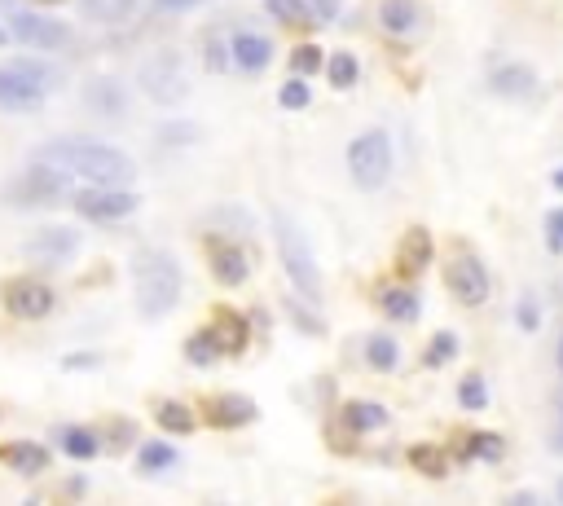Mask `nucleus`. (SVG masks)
Segmentation results:
<instances>
[{"label":"nucleus","mask_w":563,"mask_h":506,"mask_svg":"<svg viewBox=\"0 0 563 506\" xmlns=\"http://www.w3.org/2000/svg\"><path fill=\"white\" fill-rule=\"evenodd\" d=\"M36 159L62 168L66 176H80L88 185H132L137 181V163L119 146L93 141V137H58L49 146H40Z\"/></svg>","instance_id":"obj_1"},{"label":"nucleus","mask_w":563,"mask_h":506,"mask_svg":"<svg viewBox=\"0 0 563 506\" xmlns=\"http://www.w3.org/2000/svg\"><path fill=\"white\" fill-rule=\"evenodd\" d=\"M132 291H137V313L146 322H159L181 300V264L168 251H141L132 260Z\"/></svg>","instance_id":"obj_2"},{"label":"nucleus","mask_w":563,"mask_h":506,"mask_svg":"<svg viewBox=\"0 0 563 506\" xmlns=\"http://www.w3.org/2000/svg\"><path fill=\"white\" fill-rule=\"evenodd\" d=\"M273 238H278V256L291 286L304 295V300H322V273H317L313 247H308L304 229L295 225L286 212H273Z\"/></svg>","instance_id":"obj_3"},{"label":"nucleus","mask_w":563,"mask_h":506,"mask_svg":"<svg viewBox=\"0 0 563 506\" xmlns=\"http://www.w3.org/2000/svg\"><path fill=\"white\" fill-rule=\"evenodd\" d=\"M53 84H58V75L44 62L18 58L0 66V110H36Z\"/></svg>","instance_id":"obj_4"},{"label":"nucleus","mask_w":563,"mask_h":506,"mask_svg":"<svg viewBox=\"0 0 563 506\" xmlns=\"http://www.w3.org/2000/svg\"><path fill=\"white\" fill-rule=\"evenodd\" d=\"M137 84H141V93H146L150 102H159V106L185 102V97H190V71H185V58L181 53H172V49L150 53V58L141 62V71H137Z\"/></svg>","instance_id":"obj_5"},{"label":"nucleus","mask_w":563,"mask_h":506,"mask_svg":"<svg viewBox=\"0 0 563 506\" xmlns=\"http://www.w3.org/2000/svg\"><path fill=\"white\" fill-rule=\"evenodd\" d=\"M348 172L361 190H383L392 176V141L383 128L361 132L357 141L348 146Z\"/></svg>","instance_id":"obj_6"},{"label":"nucleus","mask_w":563,"mask_h":506,"mask_svg":"<svg viewBox=\"0 0 563 506\" xmlns=\"http://www.w3.org/2000/svg\"><path fill=\"white\" fill-rule=\"evenodd\" d=\"M75 212L88 225H115L128 212H137V194H132V185H93V190L75 194Z\"/></svg>","instance_id":"obj_7"},{"label":"nucleus","mask_w":563,"mask_h":506,"mask_svg":"<svg viewBox=\"0 0 563 506\" xmlns=\"http://www.w3.org/2000/svg\"><path fill=\"white\" fill-rule=\"evenodd\" d=\"M0 304H5L14 317H22V322H40V317L53 313L58 295H53V286H44L40 278H9L5 286H0Z\"/></svg>","instance_id":"obj_8"},{"label":"nucleus","mask_w":563,"mask_h":506,"mask_svg":"<svg viewBox=\"0 0 563 506\" xmlns=\"http://www.w3.org/2000/svg\"><path fill=\"white\" fill-rule=\"evenodd\" d=\"M66 181H71V176H66L62 168L36 159L14 185H9V198H18V203H58L62 190H66Z\"/></svg>","instance_id":"obj_9"},{"label":"nucleus","mask_w":563,"mask_h":506,"mask_svg":"<svg viewBox=\"0 0 563 506\" xmlns=\"http://www.w3.org/2000/svg\"><path fill=\"white\" fill-rule=\"evenodd\" d=\"M9 31H14L27 49H66V44H71V27H66V22L27 14V9H18V14L9 18Z\"/></svg>","instance_id":"obj_10"},{"label":"nucleus","mask_w":563,"mask_h":506,"mask_svg":"<svg viewBox=\"0 0 563 506\" xmlns=\"http://www.w3.org/2000/svg\"><path fill=\"white\" fill-rule=\"evenodd\" d=\"M75 251H80V234L66 225H44L40 234L27 238V260L44 264V269H58V264L75 260Z\"/></svg>","instance_id":"obj_11"},{"label":"nucleus","mask_w":563,"mask_h":506,"mask_svg":"<svg viewBox=\"0 0 563 506\" xmlns=\"http://www.w3.org/2000/svg\"><path fill=\"white\" fill-rule=\"evenodd\" d=\"M445 282H449V291L458 295V304H484V300H489V291H493L489 269H484V264H480L476 256H458V260H449Z\"/></svg>","instance_id":"obj_12"},{"label":"nucleus","mask_w":563,"mask_h":506,"mask_svg":"<svg viewBox=\"0 0 563 506\" xmlns=\"http://www.w3.org/2000/svg\"><path fill=\"white\" fill-rule=\"evenodd\" d=\"M207 264H212L220 286H242L247 282V269H251L247 256H242V247H234V242H225V238L207 242Z\"/></svg>","instance_id":"obj_13"},{"label":"nucleus","mask_w":563,"mask_h":506,"mask_svg":"<svg viewBox=\"0 0 563 506\" xmlns=\"http://www.w3.org/2000/svg\"><path fill=\"white\" fill-rule=\"evenodd\" d=\"M374 18H379V27L388 31V36H414V31L423 27L418 0H379V5H374Z\"/></svg>","instance_id":"obj_14"},{"label":"nucleus","mask_w":563,"mask_h":506,"mask_svg":"<svg viewBox=\"0 0 563 506\" xmlns=\"http://www.w3.org/2000/svg\"><path fill=\"white\" fill-rule=\"evenodd\" d=\"M212 339H216V348L220 352H229V357H238L242 348L251 344V326H247V317L234 313V308H216V317H212Z\"/></svg>","instance_id":"obj_15"},{"label":"nucleus","mask_w":563,"mask_h":506,"mask_svg":"<svg viewBox=\"0 0 563 506\" xmlns=\"http://www.w3.org/2000/svg\"><path fill=\"white\" fill-rule=\"evenodd\" d=\"M251 418H256V401H251V396H242V392L212 396V401H207V423H212V427H247Z\"/></svg>","instance_id":"obj_16"},{"label":"nucleus","mask_w":563,"mask_h":506,"mask_svg":"<svg viewBox=\"0 0 563 506\" xmlns=\"http://www.w3.org/2000/svg\"><path fill=\"white\" fill-rule=\"evenodd\" d=\"M229 58H234L242 71H264L269 66V58H273V44L264 40V36H256V31H238L234 40H229Z\"/></svg>","instance_id":"obj_17"},{"label":"nucleus","mask_w":563,"mask_h":506,"mask_svg":"<svg viewBox=\"0 0 563 506\" xmlns=\"http://www.w3.org/2000/svg\"><path fill=\"white\" fill-rule=\"evenodd\" d=\"M0 462H9L18 476H40V471L49 467V454H44V445L18 440V445H5V449H0Z\"/></svg>","instance_id":"obj_18"},{"label":"nucleus","mask_w":563,"mask_h":506,"mask_svg":"<svg viewBox=\"0 0 563 506\" xmlns=\"http://www.w3.org/2000/svg\"><path fill=\"white\" fill-rule=\"evenodd\" d=\"M383 423H388V410H383V405H374V401H348L344 405V427L348 432L366 436V432H374V427H383Z\"/></svg>","instance_id":"obj_19"},{"label":"nucleus","mask_w":563,"mask_h":506,"mask_svg":"<svg viewBox=\"0 0 563 506\" xmlns=\"http://www.w3.org/2000/svg\"><path fill=\"white\" fill-rule=\"evenodd\" d=\"M432 264V238H427V229H410L401 242V273H418Z\"/></svg>","instance_id":"obj_20"},{"label":"nucleus","mask_w":563,"mask_h":506,"mask_svg":"<svg viewBox=\"0 0 563 506\" xmlns=\"http://www.w3.org/2000/svg\"><path fill=\"white\" fill-rule=\"evenodd\" d=\"M533 84H537V75L528 66H502V71H493V93H502V97H528Z\"/></svg>","instance_id":"obj_21"},{"label":"nucleus","mask_w":563,"mask_h":506,"mask_svg":"<svg viewBox=\"0 0 563 506\" xmlns=\"http://www.w3.org/2000/svg\"><path fill=\"white\" fill-rule=\"evenodd\" d=\"M154 418H159V427L163 432H172V436H190L194 432V410L185 401H159L154 405Z\"/></svg>","instance_id":"obj_22"},{"label":"nucleus","mask_w":563,"mask_h":506,"mask_svg":"<svg viewBox=\"0 0 563 506\" xmlns=\"http://www.w3.org/2000/svg\"><path fill=\"white\" fill-rule=\"evenodd\" d=\"M84 97H88V106H97V110H102V115H110V119L124 115V106H128V97L119 93V84H115V80H97Z\"/></svg>","instance_id":"obj_23"},{"label":"nucleus","mask_w":563,"mask_h":506,"mask_svg":"<svg viewBox=\"0 0 563 506\" xmlns=\"http://www.w3.org/2000/svg\"><path fill=\"white\" fill-rule=\"evenodd\" d=\"M379 304H383V313H388L392 322H414V317H418V295L401 291V286H396V291H383Z\"/></svg>","instance_id":"obj_24"},{"label":"nucleus","mask_w":563,"mask_h":506,"mask_svg":"<svg viewBox=\"0 0 563 506\" xmlns=\"http://www.w3.org/2000/svg\"><path fill=\"white\" fill-rule=\"evenodd\" d=\"M88 22H124L132 9H137V0H80Z\"/></svg>","instance_id":"obj_25"},{"label":"nucleus","mask_w":563,"mask_h":506,"mask_svg":"<svg viewBox=\"0 0 563 506\" xmlns=\"http://www.w3.org/2000/svg\"><path fill=\"white\" fill-rule=\"evenodd\" d=\"M405 458H410V467H414V471H423V476H432V480H436V476H445V467H449V458L440 454V445H414Z\"/></svg>","instance_id":"obj_26"},{"label":"nucleus","mask_w":563,"mask_h":506,"mask_svg":"<svg viewBox=\"0 0 563 506\" xmlns=\"http://www.w3.org/2000/svg\"><path fill=\"white\" fill-rule=\"evenodd\" d=\"M366 361H370V370L388 374V370H396L401 352H396V344H392L388 335H370V344H366Z\"/></svg>","instance_id":"obj_27"},{"label":"nucleus","mask_w":563,"mask_h":506,"mask_svg":"<svg viewBox=\"0 0 563 506\" xmlns=\"http://www.w3.org/2000/svg\"><path fill=\"white\" fill-rule=\"evenodd\" d=\"M462 454H467V458H498L502 454V440L493 432H462Z\"/></svg>","instance_id":"obj_28"},{"label":"nucleus","mask_w":563,"mask_h":506,"mask_svg":"<svg viewBox=\"0 0 563 506\" xmlns=\"http://www.w3.org/2000/svg\"><path fill=\"white\" fill-rule=\"evenodd\" d=\"M454 352H458V339L449 335V330H440L432 344H427V352H423V366L427 370H440L445 361H454Z\"/></svg>","instance_id":"obj_29"},{"label":"nucleus","mask_w":563,"mask_h":506,"mask_svg":"<svg viewBox=\"0 0 563 506\" xmlns=\"http://www.w3.org/2000/svg\"><path fill=\"white\" fill-rule=\"evenodd\" d=\"M62 449L71 458H93L97 454V436L88 432V427H66V432H62Z\"/></svg>","instance_id":"obj_30"},{"label":"nucleus","mask_w":563,"mask_h":506,"mask_svg":"<svg viewBox=\"0 0 563 506\" xmlns=\"http://www.w3.org/2000/svg\"><path fill=\"white\" fill-rule=\"evenodd\" d=\"M185 357L194 361V366H212V361L220 357V348H216V339H212V330H198V335L185 344Z\"/></svg>","instance_id":"obj_31"},{"label":"nucleus","mask_w":563,"mask_h":506,"mask_svg":"<svg viewBox=\"0 0 563 506\" xmlns=\"http://www.w3.org/2000/svg\"><path fill=\"white\" fill-rule=\"evenodd\" d=\"M326 71H330V84H335V88H352V84H357V58H352V53H335V58L326 62Z\"/></svg>","instance_id":"obj_32"},{"label":"nucleus","mask_w":563,"mask_h":506,"mask_svg":"<svg viewBox=\"0 0 563 506\" xmlns=\"http://www.w3.org/2000/svg\"><path fill=\"white\" fill-rule=\"evenodd\" d=\"M269 14L278 22H304L308 18V0H264Z\"/></svg>","instance_id":"obj_33"},{"label":"nucleus","mask_w":563,"mask_h":506,"mask_svg":"<svg viewBox=\"0 0 563 506\" xmlns=\"http://www.w3.org/2000/svg\"><path fill=\"white\" fill-rule=\"evenodd\" d=\"M484 396H489V392H484V379H480V374H467V379H462V388H458V401L467 405V410H484V405H489Z\"/></svg>","instance_id":"obj_34"},{"label":"nucleus","mask_w":563,"mask_h":506,"mask_svg":"<svg viewBox=\"0 0 563 506\" xmlns=\"http://www.w3.org/2000/svg\"><path fill=\"white\" fill-rule=\"evenodd\" d=\"M176 454L168 445H159V440H150L146 449H141V471H163V467H172Z\"/></svg>","instance_id":"obj_35"},{"label":"nucleus","mask_w":563,"mask_h":506,"mask_svg":"<svg viewBox=\"0 0 563 506\" xmlns=\"http://www.w3.org/2000/svg\"><path fill=\"white\" fill-rule=\"evenodd\" d=\"M291 66H295V75H313L317 66H322V49H317V44H300V49L291 53Z\"/></svg>","instance_id":"obj_36"},{"label":"nucleus","mask_w":563,"mask_h":506,"mask_svg":"<svg viewBox=\"0 0 563 506\" xmlns=\"http://www.w3.org/2000/svg\"><path fill=\"white\" fill-rule=\"evenodd\" d=\"M278 102H282L286 110H304V106H308V84H304V75H300V80H291V84H282Z\"/></svg>","instance_id":"obj_37"},{"label":"nucleus","mask_w":563,"mask_h":506,"mask_svg":"<svg viewBox=\"0 0 563 506\" xmlns=\"http://www.w3.org/2000/svg\"><path fill=\"white\" fill-rule=\"evenodd\" d=\"M550 242H555V247H563V212H555V216H550Z\"/></svg>","instance_id":"obj_38"},{"label":"nucleus","mask_w":563,"mask_h":506,"mask_svg":"<svg viewBox=\"0 0 563 506\" xmlns=\"http://www.w3.org/2000/svg\"><path fill=\"white\" fill-rule=\"evenodd\" d=\"M313 9H317V18H335L339 14V0H313Z\"/></svg>","instance_id":"obj_39"},{"label":"nucleus","mask_w":563,"mask_h":506,"mask_svg":"<svg viewBox=\"0 0 563 506\" xmlns=\"http://www.w3.org/2000/svg\"><path fill=\"white\" fill-rule=\"evenodd\" d=\"M163 9H194V5H203V0H159Z\"/></svg>","instance_id":"obj_40"},{"label":"nucleus","mask_w":563,"mask_h":506,"mask_svg":"<svg viewBox=\"0 0 563 506\" xmlns=\"http://www.w3.org/2000/svg\"><path fill=\"white\" fill-rule=\"evenodd\" d=\"M555 185H559V190H563V168H559V172H555Z\"/></svg>","instance_id":"obj_41"},{"label":"nucleus","mask_w":563,"mask_h":506,"mask_svg":"<svg viewBox=\"0 0 563 506\" xmlns=\"http://www.w3.org/2000/svg\"><path fill=\"white\" fill-rule=\"evenodd\" d=\"M5 40H9V36H5V31H0V49H5Z\"/></svg>","instance_id":"obj_42"},{"label":"nucleus","mask_w":563,"mask_h":506,"mask_svg":"<svg viewBox=\"0 0 563 506\" xmlns=\"http://www.w3.org/2000/svg\"><path fill=\"white\" fill-rule=\"evenodd\" d=\"M559 366H563V344H559Z\"/></svg>","instance_id":"obj_43"},{"label":"nucleus","mask_w":563,"mask_h":506,"mask_svg":"<svg viewBox=\"0 0 563 506\" xmlns=\"http://www.w3.org/2000/svg\"><path fill=\"white\" fill-rule=\"evenodd\" d=\"M44 5H58V0H44Z\"/></svg>","instance_id":"obj_44"},{"label":"nucleus","mask_w":563,"mask_h":506,"mask_svg":"<svg viewBox=\"0 0 563 506\" xmlns=\"http://www.w3.org/2000/svg\"><path fill=\"white\" fill-rule=\"evenodd\" d=\"M559 498H563V484H559Z\"/></svg>","instance_id":"obj_45"}]
</instances>
